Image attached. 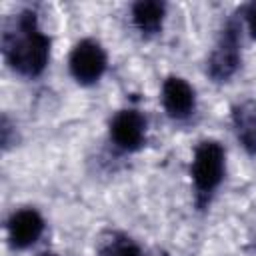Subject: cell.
<instances>
[{
    "instance_id": "2",
    "label": "cell",
    "mask_w": 256,
    "mask_h": 256,
    "mask_svg": "<svg viewBox=\"0 0 256 256\" xmlns=\"http://www.w3.org/2000/svg\"><path fill=\"white\" fill-rule=\"evenodd\" d=\"M224 148L214 140H204L196 146L190 174L198 196H210L224 178Z\"/></svg>"
},
{
    "instance_id": "7",
    "label": "cell",
    "mask_w": 256,
    "mask_h": 256,
    "mask_svg": "<svg viewBox=\"0 0 256 256\" xmlns=\"http://www.w3.org/2000/svg\"><path fill=\"white\" fill-rule=\"evenodd\" d=\"M8 238L12 246L16 248H28L38 242V238L44 232V220L34 208H22L16 210L8 218Z\"/></svg>"
},
{
    "instance_id": "6",
    "label": "cell",
    "mask_w": 256,
    "mask_h": 256,
    "mask_svg": "<svg viewBox=\"0 0 256 256\" xmlns=\"http://www.w3.org/2000/svg\"><path fill=\"white\" fill-rule=\"evenodd\" d=\"M162 106L168 112V116L182 120L194 112L196 106V96L194 88L178 76H170L162 84Z\"/></svg>"
},
{
    "instance_id": "5",
    "label": "cell",
    "mask_w": 256,
    "mask_h": 256,
    "mask_svg": "<svg viewBox=\"0 0 256 256\" xmlns=\"http://www.w3.org/2000/svg\"><path fill=\"white\" fill-rule=\"evenodd\" d=\"M110 138L122 150H138L146 138V118L132 108L116 112L110 122Z\"/></svg>"
},
{
    "instance_id": "9",
    "label": "cell",
    "mask_w": 256,
    "mask_h": 256,
    "mask_svg": "<svg viewBox=\"0 0 256 256\" xmlns=\"http://www.w3.org/2000/svg\"><path fill=\"white\" fill-rule=\"evenodd\" d=\"M164 4L162 2H152V0H142L132 6V20L136 28L142 34H156L162 28L164 22Z\"/></svg>"
},
{
    "instance_id": "12",
    "label": "cell",
    "mask_w": 256,
    "mask_h": 256,
    "mask_svg": "<svg viewBox=\"0 0 256 256\" xmlns=\"http://www.w3.org/2000/svg\"><path fill=\"white\" fill-rule=\"evenodd\" d=\"M42 256H58V254H42Z\"/></svg>"
},
{
    "instance_id": "4",
    "label": "cell",
    "mask_w": 256,
    "mask_h": 256,
    "mask_svg": "<svg viewBox=\"0 0 256 256\" xmlns=\"http://www.w3.org/2000/svg\"><path fill=\"white\" fill-rule=\"evenodd\" d=\"M240 64V38H238V28L234 24L226 26L214 52L210 54L208 60V74L216 82L228 80Z\"/></svg>"
},
{
    "instance_id": "11",
    "label": "cell",
    "mask_w": 256,
    "mask_h": 256,
    "mask_svg": "<svg viewBox=\"0 0 256 256\" xmlns=\"http://www.w3.org/2000/svg\"><path fill=\"white\" fill-rule=\"evenodd\" d=\"M246 24H248V30L250 34L256 38V2H252L248 8H246Z\"/></svg>"
},
{
    "instance_id": "8",
    "label": "cell",
    "mask_w": 256,
    "mask_h": 256,
    "mask_svg": "<svg viewBox=\"0 0 256 256\" xmlns=\"http://www.w3.org/2000/svg\"><path fill=\"white\" fill-rule=\"evenodd\" d=\"M236 138L248 152H256V102H242L232 112Z\"/></svg>"
},
{
    "instance_id": "1",
    "label": "cell",
    "mask_w": 256,
    "mask_h": 256,
    "mask_svg": "<svg viewBox=\"0 0 256 256\" xmlns=\"http://www.w3.org/2000/svg\"><path fill=\"white\" fill-rule=\"evenodd\" d=\"M4 56L22 76H38L46 68L50 40L38 28L34 14H20L14 28L4 34Z\"/></svg>"
},
{
    "instance_id": "3",
    "label": "cell",
    "mask_w": 256,
    "mask_h": 256,
    "mask_svg": "<svg viewBox=\"0 0 256 256\" xmlns=\"http://www.w3.org/2000/svg\"><path fill=\"white\" fill-rule=\"evenodd\" d=\"M68 66L80 84H94L106 70V52L98 42L82 40L70 52Z\"/></svg>"
},
{
    "instance_id": "10",
    "label": "cell",
    "mask_w": 256,
    "mask_h": 256,
    "mask_svg": "<svg viewBox=\"0 0 256 256\" xmlns=\"http://www.w3.org/2000/svg\"><path fill=\"white\" fill-rule=\"evenodd\" d=\"M102 256H144L140 246L128 236H112L102 248Z\"/></svg>"
}]
</instances>
